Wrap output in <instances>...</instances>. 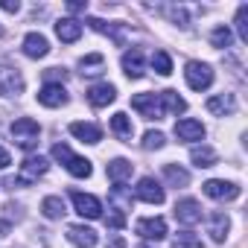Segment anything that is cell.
<instances>
[{
	"label": "cell",
	"instance_id": "obj_1",
	"mask_svg": "<svg viewBox=\"0 0 248 248\" xmlns=\"http://www.w3.org/2000/svg\"><path fill=\"white\" fill-rule=\"evenodd\" d=\"M38 138H41V126H38L32 117H21V120L12 123V140L21 149H35L38 146Z\"/></svg>",
	"mask_w": 248,
	"mask_h": 248
},
{
	"label": "cell",
	"instance_id": "obj_2",
	"mask_svg": "<svg viewBox=\"0 0 248 248\" xmlns=\"http://www.w3.org/2000/svg\"><path fill=\"white\" fill-rule=\"evenodd\" d=\"M53 158H56V161H62V164H64V170H67L70 175H76V178H88V175H91V161H88V158L73 155V152H70V146H64V143H56V146H53Z\"/></svg>",
	"mask_w": 248,
	"mask_h": 248
},
{
	"label": "cell",
	"instance_id": "obj_3",
	"mask_svg": "<svg viewBox=\"0 0 248 248\" xmlns=\"http://www.w3.org/2000/svg\"><path fill=\"white\" fill-rule=\"evenodd\" d=\"M184 79H187V85H190L193 91H207V88L213 85V70H210V64H204V62H190L187 70H184Z\"/></svg>",
	"mask_w": 248,
	"mask_h": 248
},
{
	"label": "cell",
	"instance_id": "obj_4",
	"mask_svg": "<svg viewBox=\"0 0 248 248\" xmlns=\"http://www.w3.org/2000/svg\"><path fill=\"white\" fill-rule=\"evenodd\" d=\"M132 108H135L140 117H146V120H161V117H164L158 93H135V96H132Z\"/></svg>",
	"mask_w": 248,
	"mask_h": 248
},
{
	"label": "cell",
	"instance_id": "obj_5",
	"mask_svg": "<svg viewBox=\"0 0 248 248\" xmlns=\"http://www.w3.org/2000/svg\"><path fill=\"white\" fill-rule=\"evenodd\" d=\"M47 167H50L47 158H41V155H30V158L21 164V175H18L15 181H18V184H35V181L47 172Z\"/></svg>",
	"mask_w": 248,
	"mask_h": 248
},
{
	"label": "cell",
	"instance_id": "obj_6",
	"mask_svg": "<svg viewBox=\"0 0 248 248\" xmlns=\"http://www.w3.org/2000/svg\"><path fill=\"white\" fill-rule=\"evenodd\" d=\"M204 196H210V199H216V202H233V199H239V187L233 184V181H219V178H210V181H204Z\"/></svg>",
	"mask_w": 248,
	"mask_h": 248
},
{
	"label": "cell",
	"instance_id": "obj_7",
	"mask_svg": "<svg viewBox=\"0 0 248 248\" xmlns=\"http://www.w3.org/2000/svg\"><path fill=\"white\" fill-rule=\"evenodd\" d=\"M73 207L85 219H99L102 216V202L91 193H73Z\"/></svg>",
	"mask_w": 248,
	"mask_h": 248
},
{
	"label": "cell",
	"instance_id": "obj_8",
	"mask_svg": "<svg viewBox=\"0 0 248 248\" xmlns=\"http://www.w3.org/2000/svg\"><path fill=\"white\" fill-rule=\"evenodd\" d=\"M0 93H6V96H18V93H24V79H21L18 67L0 64Z\"/></svg>",
	"mask_w": 248,
	"mask_h": 248
},
{
	"label": "cell",
	"instance_id": "obj_9",
	"mask_svg": "<svg viewBox=\"0 0 248 248\" xmlns=\"http://www.w3.org/2000/svg\"><path fill=\"white\" fill-rule=\"evenodd\" d=\"M38 102L47 105V108H62L67 102V91L62 82H47L41 91H38Z\"/></svg>",
	"mask_w": 248,
	"mask_h": 248
},
{
	"label": "cell",
	"instance_id": "obj_10",
	"mask_svg": "<svg viewBox=\"0 0 248 248\" xmlns=\"http://www.w3.org/2000/svg\"><path fill=\"white\" fill-rule=\"evenodd\" d=\"M135 193H138V199L146 202V204H164V187H161L155 178H140Z\"/></svg>",
	"mask_w": 248,
	"mask_h": 248
},
{
	"label": "cell",
	"instance_id": "obj_11",
	"mask_svg": "<svg viewBox=\"0 0 248 248\" xmlns=\"http://www.w3.org/2000/svg\"><path fill=\"white\" fill-rule=\"evenodd\" d=\"M135 231L143 236V239H164L167 236V222L161 219V216H152V219H138V225H135Z\"/></svg>",
	"mask_w": 248,
	"mask_h": 248
},
{
	"label": "cell",
	"instance_id": "obj_12",
	"mask_svg": "<svg viewBox=\"0 0 248 248\" xmlns=\"http://www.w3.org/2000/svg\"><path fill=\"white\" fill-rule=\"evenodd\" d=\"M114 99H117V88L108 85V82H99V85H91V88H88V102H91L93 108H105V105L114 102Z\"/></svg>",
	"mask_w": 248,
	"mask_h": 248
},
{
	"label": "cell",
	"instance_id": "obj_13",
	"mask_svg": "<svg viewBox=\"0 0 248 248\" xmlns=\"http://www.w3.org/2000/svg\"><path fill=\"white\" fill-rule=\"evenodd\" d=\"M175 219H178L181 225H196V222H202V204H199L196 199H181V202L175 204Z\"/></svg>",
	"mask_w": 248,
	"mask_h": 248
},
{
	"label": "cell",
	"instance_id": "obj_14",
	"mask_svg": "<svg viewBox=\"0 0 248 248\" xmlns=\"http://www.w3.org/2000/svg\"><path fill=\"white\" fill-rule=\"evenodd\" d=\"M175 138H178V140H187V143L202 140V138H204V126H202L199 120L184 117V120H178V123H175Z\"/></svg>",
	"mask_w": 248,
	"mask_h": 248
},
{
	"label": "cell",
	"instance_id": "obj_15",
	"mask_svg": "<svg viewBox=\"0 0 248 248\" xmlns=\"http://www.w3.org/2000/svg\"><path fill=\"white\" fill-rule=\"evenodd\" d=\"M132 170H135L132 161H126V158H114V161L108 164V181H114L117 187H123V184L132 178Z\"/></svg>",
	"mask_w": 248,
	"mask_h": 248
},
{
	"label": "cell",
	"instance_id": "obj_16",
	"mask_svg": "<svg viewBox=\"0 0 248 248\" xmlns=\"http://www.w3.org/2000/svg\"><path fill=\"white\" fill-rule=\"evenodd\" d=\"M50 53V44H47V38L41 35V32H30L27 38H24V56H30V59H44Z\"/></svg>",
	"mask_w": 248,
	"mask_h": 248
},
{
	"label": "cell",
	"instance_id": "obj_17",
	"mask_svg": "<svg viewBox=\"0 0 248 248\" xmlns=\"http://www.w3.org/2000/svg\"><path fill=\"white\" fill-rule=\"evenodd\" d=\"M67 239L79 248H93L96 245V231L93 228H85V225H70L67 228Z\"/></svg>",
	"mask_w": 248,
	"mask_h": 248
},
{
	"label": "cell",
	"instance_id": "obj_18",
	"mask_svg": "<svg viewBox=\"0 0 248 248\" xmlns=\"http://www.w3.org/2000/svg\"><path fill=\"white\" fill-rule=\"evenodd\" d=\"M70 135L79 138L82 143H99L102 140V129L93 123H70Z\"/></svg>",
	"mask_w": 248,
	"mask_h": 248
},
{
	"label": "cell",
	"instance_id": "obj_19",
	"mask_svg": "<svg viewBox=\"0 0 248 248\" xmlns=\"http://www.w3.org/2000/svg\"><path fill=\"white\" fill-rule=\"evenodd\" d=\"M123 73L129 79H140L143 76V53L140 50H126L123 53Z\"/></svg>",
	"mask_w": 248,
	"mask_h": 248
},
{
	"label": "cell",
	"instance_id": "obj_20",
	"mask_svg": "<svg viewBox=\"0 0 248 248\" xmlns=\"http://www.w3.org/2000/svg\"><path fill=\"white\" fill-rule=\"evenodd\" d=\"M56 35H59L64 44H73V41H79V35H82V24L73 21V18H62V21H56Z\"/></svg>",
	"mask_w": 248,
	"mask_h": 248
},
{
	"label": "cell",
	"instance_id": "obj_21",
	"mask_svg": "<svg viewBox=\"0 0 248 248\" xmlns=\"http://www.w3.org/2000/svg\"><path fill=\"white\" fill-rule=\"evenodd\" d=\"M207 111H210V114H219V117L233 114V111H236L233 93H216V96H210V99H207Z\"/></svg>",
	"mask_w": 248,
	"mask_h": 248
},
{
	"label": "cell",
	"instance_id": "obj_22",
	"mask_svg": "<svg viewBox=\"0 0 248 248\" xmlns=\"http://www.w3.org/2000/svg\"><path fill=\"white\" fill-rule=\"evenodd\" d=\"M111 132L120 138V140H126V143H132V135H135V126H132V117L129 114H114L111 117Z\"/></svg>",
	"mask_w": 248,
	"mask_h": 248
},
{
	"label": "cell",
	"instance_id": "obj_23",
	"mask_svg": "<svg viewBox=\"0 0 248 248\" xmlns=\"http://www.w3.org/2000/svg\"><path fill=\"white\" fill-rule=\"evenodd\" d=\"M158 99H161V111L164 114H181V111H187V102L175 91H161Z\"/></svg>",
	"mask_w": 248,
	"mask_h": 248
},
{
	"label": "cell",
	"instance_id": "obj_24",
	"mask_svg": "<svg viewBox=\"0 0 248 248\" xmlns=\"http://www.w3.org/2000/svg\"><path fill=\"white\" fill-rule=\"evenodd\" d=\"M228 228H231V219H228V213L216 210V213L210 216V236H213V242H225V236H228Z\"/></svg>",
	"mask_w": 248,
	"mask_h": 248
},
{
	"label": "cell",
	"instance_id": "obj_25",
	"mask_svg": "<svg viewBox=\"0 0 248 248\" xmlns=\"http://www.w3.org/2000/svg\"><path fill=\"white\" fill-rule=\"evenodd\" d=\"M41 213H44L47 219H62V216L67 213L64 199H62V196H47V199L41 202Z\"/></svg>",
	"mask_w": 248,
	"mask_h": 248
},
{
	"label": "cell",
	"instance_id": "obj_26",
	"mask_svg": "<svg viewBox=\"0 0 248 248\" xmlns=\"http://www.w3.org/2000/svg\"><path fill=\"white\" fill-rule=\"evenodd\" d=\"M190 158H193V164H196L199 170H207V167L216 164V152H213L210 146H193V149H190Z\"/></svg>",
	"mask_w": 248,
	"mask_h": 248
},
{
	"label": "cell",
	"instance_id": "obj_27",
	"mask_svg": "<svg viewBox=\"0 0 248 248\" xmlns=\"http://www.w3.org/2000/svg\"><path fill=\"white\" fill-rule=\"evenodd\" d=\"M164 178H167L170 187H187L190 184V172L181 170V167H175V164H167L164 167Z\"/></svg>",
	"mask_w": 248,
	"mask_h": 248
},
{
	"label": "cell",
	"instance_id": "obj_28",
	"mask_svg": "<svg viewBox=\"0 0 248 248\" xmlns=\"http://www.w3.org/2000/svg\"><path fill=\"white\" fill-rule=\"evenodd\" d=\"M88 24H91V30L111 35V38H114V44H120V47H123V30H120V27H114V24H105V21H99V18H88Z\"/></svg>",
	"mask_w": 248,
	"mask_h": 248
},
{
	"label": "cell",
	"instance_id": "obj_29",
	"mask_svg": "<svg viewBox=\"0 0 248 248\" xmlns=\"http://www.w3.org/2000/svg\"><path fill=\"white\" fill-rule=\"evenodd\" d=\"M152 67H155V73H161V76H170V73H172V59H170L164 50H158V53L152 56Z\"/></svg>",
	"mask_w": 248,
	"mask_h": 248
},
{
	"label": "cell",
	"instance_id": "obj_30",
	"mask_svg": "<svg viewBox=\"0 0 248 248\" xmlns=\"http://www.w3.org/2000/svg\"><path fill=\"white\" fill-rule=\"evenodd\" d=\"M172 248H204V242H202L196 233H190V231H181V233L175 236Z\"/></svg>",
	"mask_w": 248,
	"mask_h": 248
},
{
	"label": "cell",
	"instance_id": "obj_31",
	"mask_svg": "<svg viewBox=\"0 0 248 248\" xmlns=\"http://www.w3.org/2000/svg\"><path fill=\"white\" fill-rule=\"evenodd\" d=\"M231 41H233V35H231L228 27H216V30L210 32V44H213V47H231Z\"/></svg>",
	"mask_w": 248,
	"mask_h": 248
},
{
	"label": "cell",
	"instance_id": "obj_32",
	"mask_svg": "<svg viewBox=\"0 0 248 248\" xmlns=\"http://www.w3.org/2000/svg\"><path fill=\"white\" fill-rule=\"evenodd\" d=\"M79 64H82V73H102L99 67L105 64V59H102L99 53H91V56H85Z\"/></svg>",
	"mask_w": 248,
	"mask_h": 248
},
{
	"label": "cell",
	"instance_id": "obj_33",
	"mask_svg": "<svg viewBox=\"0 0 248 248\" xmlns=\"http://www.w3.org/2000/svg\"><path fill=\"white\" fill-rule=\"evenodd\" d=\"M236 32H239L242 41H248V3H242L239 12H236Z\"/></svg>",
	"mask_w": 248,
	"mask_h": 248
},
{
	"label": "cell",
	"instance_id": "obj_34",
	"mask_svg": "<svg viewBox=\"0 0 248 248\" xmlns=\"http://www.w3.org/2000/svg\"><path fill=\"white\" fill-rule=\"evenodd\" d=\"M164 146V135L161 132H146L143 135V149H161Z\"/></svg>",
	"mask_w": 248,
	"mask_h": 248
},
{
	"label": "cell",
	"instance_id": "obj_35",
	"mask_svg": "<svg viewBox=\"0 0 248 248\" xmlns=\"http://www.w3.org/2000/svg\"><path fill=\"white\" fill-rule=\"evenodd\" d=\"M105 222H108V228H114V231H120L123 225H126V216H123V210H117V207H114V210L108 213V219H105Z\"/></svg>",
	"mask_w": 248,
	"mask_h": 248
},
{
	"label": "cell",
	"instance_id": "obj_36",
	"mask_svg": "<svg viewBox=\"0 0 248 248\" xmlns=\"http://www.w3.org/2000/svg\"><path fill=\"white\" fill-rule=\"evenodd\" d=\"M64 76H67V73H64L62 67H50V70L44 73V79H47V82H53V79H64Z\"/></svg>",
	"mask_w": 248,
	"mask_h": 248
},
{
	"label": "cell",
	"instance_id": "obj_37",
	"mask_svg": "<svg viewBox=\"0 0 248 248\" xmlns=\"http://www.w3.org/2000/svg\"><path fill=\"white\" fill-rule=\"evenodd\" d=\"M9 164H12V158H9V152H6L3 146H0V170H6Z\"/></svg>",
	"mask_w": 248,
	"mask_h": 248
},
{
	"label": "cell",
	"instance_id": "obj_38",
	"mask_svg": "<svg viewBox=\"0 0 248 248\" xmlns=\"http://www.w3.org/2000/svg\"><path fill=\"white\" fill-rule=\"evenodd\" d=\"M67 9H70V12H85L88 3H82V0H73V3H67Z\"/></svg>",
	"mask_w": 248,
	"mask_h": 248
},
{
	"label": "cell",
	"instance_id": "obj_39",
	"mask_svg": "<svg viewBox=\"0 0 248 248\" xmlns=\"http://www.w3.org/2000/svg\"><path fill=\"white\" fill-rule=\"evenodd\" d=\"M0 9H3V12H18L21 6H18V0H15V3H0Z\"/></svg>",
	"mask_w": 248,
	"mask_h": 248
},
{
	"label": "cell",
	"instance_id": "obj_40",
	"mask_svg": "<svg viewBox=\"0 0 248 248\" xmlns=\"http://www.w3.org/2000/svg\"><path fill=\"white\" fill-rule=\"evenodd\" d=\"M108 248H126V242H123V239H120V236H114V239H111V242H108Z\"/></svg>",
	"mask_w": 248,
	"mask_h": 248
},
{
	"label": "cell",
	"instance_id": "obj_41",
	"mask_svg": "<svg viewBox=\"0 0 248 248\" xmlns=\"http://www.w3.org/2000/svg\"><path fill=\"white\" fill-rule=\"evenodd\" d=\"M0 35H3V30H0Z\"/></svg>",
	"mask_w": 248,
	"mask_h": 248
}]
</instances>
